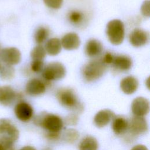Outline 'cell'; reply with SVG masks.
<instances>
[{"instance_id":"1","label":"cell","mask_w":150,"mask_h":150,"mask_svg":"<svg viewBox=\"0 0 150 150\" xmlns=\"http://www.w3.org/2000/svg\"><path fill=\"white\" fill-rule=\"evenodd\" d=\"M58 101L64 107L80 113L83 111V105L79 100L74 91L69 88H63L59 90L56 94Z\"/></svg>"},{"instance_id":"2","label":"cell","mask_w":150,"mask_h":150,"mask_svg":"<svg viewBox=\"0 0 150 150\" xmlns=\"http://www.w3.org/2000/svg\"><path fill=\"white\" fill-rule=\"evenodd\" d=\"M34 122L47 132H59L63 126V122L59 116L46 112H42L35 117Z\"/></svg>"},{"instance_id":"3","label":"cell","mask_w":150,"mask_h":150,"mask_svg":"<svg viewBox=\"0 0 150 150\" xmlns=\"http://www.w3.org/2000/svg\"><path fill=\"white\" fill-rule=\"evenodd\" d=\"M107 65L101 59L93 60L86 64L83 69V76L88 82L100 79L105 73Z\"/></svg>"},{"instance_id":"4","label":"cell","mask_w":150,"mask_h":150,"mask_svg":"<svg viewBox=\"0 0 150 150\" xmlns=\"http://www.w3.org/2000/svg\"><path fill=\"white\" fill-rule=\"evenodd\" d=\"M106 34L112 45H120L123 42L125 36L123 22L120 19H113L108 22L106 26Z\"/></svg>"},{"instance_id":"5","label":"cell","mask_w":150,"mask_h":150,"mask_svg":"<svg viewBox=\"0 0 150 150\" xmlns=\"http://www.w3.org/2000/svg\"><path fill=\"white\" fill-rule=\"evenodd\" d=\"M43 77L47 81L59 80L66 75V69L64 65L57 62L49 63L43 69Z\"/></svg>"},{"instance_id":"6","label":"cell","mask_w":150,"mask_h":150,"mask_svg":"<svg viewBox=\"0 0 150 150\" xmlns=\"http://www.w3.org/2000/svg\"><path fill=\"white\" fill-rule=\"evenodd\" d=\"M19 132L16 127L8 119L0 120V139L14 143L19 138Z\"/></svg>"},{"instance_id":"7","label":"cell","mask_w":150,"mask_h":150,"mask_svg":"<svg viewBox=\"0 0 150 150\" xmlns=\"http://www.w3.org/2000/svg\"><path fill=\"white\" fill-rule=\"evenodd\" d=\"M128 129L132 136L142 135L148 131V123L144 117L134 115L128 122Z\"/></svg>"},{"instance_id":"8","label":"cell","mask_w":150,"mask_h":150,"mask_svg":"<svg viewBox=\"0 0 150 150\" xmlns=\"http://www.w3.org/2000/svg\"><path fill=\"white\" fill-rule=\"evenodd\" d=\"M0 57L6 64L13 66L20 62L21 53L18 49L15 47H9L4 48L0 52Z\"/></svg>"},{"instance_id":"9","label":"cell","mask_w":150,"mask_h":150,"mask_svg":"<svg viewBox=\"0 0 150 150\" xmlns=\"http://www.w3.org/2000/svg\"><path fill=\"white\" fill-rule=\"evenodd\" d=\"M14 112L19 120L22 122H27L32 118L33 109L29 103L25 101H20L16 104Z\"/></svg>"},{"instance_id":"10","label":"cell","mask_w":150,"mask_h":150,"mask_svg":"<svg viewBox=\"0 0 150 150\" xmlns=\"http://www.w3.org/2000/svg\"><path fill=\"white\" fill-rule=\"evenodd\" d=\"M131 110L135 116L144 117L149 111V102L143 97H138L132 102Z\"/></svg>"},{"instance_id":"11","label":"cell","mask_w":150,"mask_h":150,"mask_svg":"<svg viewBox=\"0 0 150 150\" xmlns=\"http://www.w3.org/2000/svg\"><path fill=\"white\" fill-rule=\"evenodd\" d=\"M130 43L134 47H141L146 45L149 40V33L147 31L137 28L134 29L129 36Z\"/></svg>"},{"instance_id":"12","label":"cell","mask_w":150,"mask_h":150,"mask_svg":"<svg viewBox=\"0 0 150 150\" xmlns=\"http://www.w3.org/2000/svg\"><path fill=\"white\" fill-rule=\"evenodd\" d=\"M46 84L42 80L38 79H32L28 81L25 90L27 94L32 96H39L46 91Z\"/></svg>"},{"instance_id":"13","label":"cell","mask_w":150,"mask_h":150,"mask_svg":"<svg viewBox=\"0 0 150 150\" xmlns=\"http://www.w3.org/2000/svg\"><path fill=\"white\" fill-rule=\"evenodd\" d=\"M115 115L113 111L108 109L99 111L94 117V123L98 128H103L114 119Z\"/></svg>"},{"instance_id":"14","label":"cell","mask_w":150,"mask_h":150,"mask_svg":"<svg viewBox=\"0 0 150 150\" xmlns=\"http://www.w3.org/2000/svg\"><path fill=\"white\" fill-rule=\"evenodd\" d=\"M63 47L67 50H73L77 49L80 45V39L78 35L74 32H69L64 35L61 40Z\"/></svg>"},{"instance_id":"15","label":"cell","mask_w":150,"mask_h":150,"mask_svg":"<svg viewBox=\"0 0 150 150\" xmlns=\"http://www.w3.org/2000/svg\"><path fill=\"white\" fill-rule=\"evenodd\" d=\"M138 81L134 76H128L122 79L120 84L122 91L126 94H132L135 93L138 87Z\"/></svg>"},{"instance_id":"16","label":"cell","mask_w":150,"mask_h":150,"mask_svg":"<svg viewBox=\"0 0 150 150\" xmlns=\"http://www.w3.org/2000/svg\"><path fill=\"white\" fill-rule=\"evenodd\" d=\"M17 94L9 86L0 87V104L4 105H9L16 99Z\"/></svg>"},{"instance_id":"17","label":"cell","mask_w":150,"mask_h":150,"mask_svg":"<svg viewBox=\"0 0 150 150\" xmlns=\"http://www.w3.org/2000/svg\"><path fill=\"white\" fill-rule=\"evenodd\" d=\"M112 65L120 71H127L131 68L132 61L128 56L118 55L114 56Z\"/></svg>"},{"instance_id":"18","label":"cell","mask_w":150,"mask_h":150,"mask_svg":"<svg viewBox=\"0 0 150 150\" xmlns=\"http://www.w3.org/2000/svg\"><path fill=\"white\" fill-rule=\"evenodd\" d=\"M103 49V45L100 41L96 39H90L86 45L85 52L88 56L94 57L98 56L102 52Z\"/></svg>"},{"instance_id":"19","label":"cell","mask_w":150,"mask_h":150,"mask_svg":"<svg viewBox=\"0 0 150 150\" xmlns=\"http://www.w3.org/2000/svg\"><path fill=\"white\" fill-rule=\"evenodd\" d=\"M112 129L116 135H122L128 129V122L124 117H115L112 120Z\"/></svg>"},{"instance_id":"20","label":"cell","mask_w":150,"mask_h":150,"mask_svg":"<svg viewBox=\"0 0 150 150\" xmlns=\"http://www.w3.org/2000/svg\"><path fill=\"white\" fill-rule=\"evenodd\" d=\"M45 49L46 52L50 56L57 55L62 50L60 40L57 38L49 39L46 43Z\"/></svg>"},{"instance_id":"21","label":"cell","mask_w":150,"mask_h":150,"mask_svg":"<svg viewBox=\"0 0 150 150\" xmlns=\"http://www.w3.org/2000/svg\"><path fill=\"white\" fill-rule=\"evenodd\" d=\"M98 144L97 140L92 136L84 137L80 142L79 150H98Z\"/></svg>"},{"instance_id":"22","label":"cell","mask_w":150,"mask_h":150,"mask_svg":"<svg viewBox=\"0 0 150 150\" xmlns=\"http://www.w3.org/2000/svg\"><path fill=\"white\" fill-rule=\"evenodd\" d=\"M49 36V30L45 26L39 27L35 33V40L39 45L43 43Z\"/></svg>"},{"instance_id":"23","label":"cell","mask_w":150,"mask_h":150,"mask_svg":"<svg viewBox=\"0 0 150 150\" xmlns=\"http://www.w3.org/2000/svg\"><path fill=\"white\" fill-rule=\"evenodd\" d=\"M68 18L71 23L76 25H79L83 22L84 15L81 12L74 10L69 13Z\"/></svg>"},{"instance_id":"24","label":"cell","mask_w":150,"mask_h":150,"mask_svg":"<svg viewBox=\"0 0 150 150\" xmlns=\"http://www.w3.org/2000/svg\"><path fill=\"white\" fill-rule=\"evenodd\" d=\"M46 54V50L41 45L35 46L30 52V56L33 60H43Z\"/></svg>"},{"instance_id":"25","label":"cell","mask_w":150,"mask_h":150,"mask_svg":"<svg viewBox=\"0 0 150 150\" xmlns=\"http://www.w3.org/2000/svg\"><path fill=\"white\" fill-rule=\"evenodd\" d=\"M79 137V132L73 128L67 129L63 134L64 140L69 143L72 144L76 142Z\"/></svg>"},{"instance_id":"26","label":"cell","mask_w":150,"mask_h":150,"mask_svg":"<svg viewBox=\"0 0 150 150\" xmlns=\"http://www.w3.org/2000/svg\"><path fill=\"white\" fill-rule=\"evenodd\" d=\"M15 73V70L12 66L7 65L1 66L0 69V75L1 77L5 80H9L12 79Z\"/></svg>"},{"instance_id":"27","label":"cell","mask_w":150,"mask_h":150,"mask_svg":"<svg viewBox=\"0 0 150 150\" xmlns=\"http://www.w3.org/2000/svg\"><path fill=\"white\" fill-rule=\"evenodd\" d=\"M45 4L49 8L57 9L62 6L63 0H43Z\"/></svg>"},{"instance_id":"28","label":"cell","mask_w":150,"mask_h":150,"mask_svg":"<svg viewBox=\"0 0 150 150\" xmlns=\"http://www.w3.org/2000/svg\"><path fill=\"white\" fill-rule=\"evenodd\" d=\"M43 60H33L30 64L31 70L35 73H40L43 69Z\"/></svg>"},{"instance_id":"29","label":"cell","mask_w":150,"mask_h":150,"mask_svg":"<svg viewBox=\"0 0 150 150\" xmlns=\"http://www.w3.org/2000/svg\"><path fill=\"white\" fill-rule=\"evenodd\" d=\"M141 12L145 17H149L150 15V1L145 0L142 3L141 7Z\"/></svg>"},{"instance_id":"30","label":"cell","mask_w":150,"mask_h":150,"mask_svg":"<svg viewBox=\"0 0 150 150\" xmlns=\"http://www.w3.org/2000/svg\"><path fill=\"white\" fill-rule=\"evenodd\" d=\"M78 117L75 114H71L66 117L65 119V121L67 125H75L78 122Z\"/></svg>"},{"instance_id":"31","label":"cell","mask_w":150,"mask_h":150,"mask_svg":"<svg viewBox=\"0 0 150 150\" xmlns=\"http://www.w3.org/2000/svg\"><path fill=\"white\" fill-rule=\"evenodd\" d=\"M114 55L112 54L110 52H107L104 55L103 59H101L102 61L104 62V64H105L107 66L112 64L114 59Z\"/></svg>"},{"instance_id":"32","label":"cell","mask_w":150,"mask_h":150,"mask_svg":"<svg viewBox=\"0 0 150 150\" xmlns=\"http://www.w3.org/2000/svg\"><path fill=\"white\" fill-rule=\"evenodd\" d=\"M46 137L50 140H57L60 137L59 132H47L46 134Z\"/></svg>"},{"instance_id":"33","label":"cell","mask_w":150,"mask_h":150,"mask_svg":"<svg viewBox=\"0 0 150 150\" xmlns=\"http://www.w3.org/2000/svg\"><path fill=\"white\" fill-rule=\"evenodd\" d=\"M131 150H148V149L144 145L138 144L133 146Z\"/></svg>"},{"instance_id":"34","label":"cell","mask_w":150,"mask_h":150,"mask_svg":"<svg viewBox=\"0 0 150 150\" xmlns=\"http://www.w3.org/2000/svg\"><path fill=\"white\" fill-rule=\"evenodd\" d=\"M20 150H36V149L31 146H25L22 147Z\"/></svg>"},{"instance_id":"35","label":"cell","mask_w":150,"mask_h":150,"mask_svg":"<svg viewBox=\"0 0 150 150\" xmlns=\"http://www.w3.org/2000/svg\"><path fill=\"white\" fill-rule=\"evenodd\" d=\"M0 150H4V148L0 145Z\"/></svg>"}]
</instances>
